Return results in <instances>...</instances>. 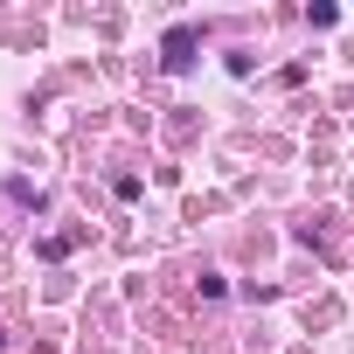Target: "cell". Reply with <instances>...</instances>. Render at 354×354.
Returning a JSON list of instances; mask_svg holds the SVG:
<instances>
[{"label": "cell", "instance_id": "6da1fadb", "mask_svg": "<svg viewBox=\"0 0 354 354\" xmlns=\"http://www.w3.org/2000/svg\"><path fill=\"white\" fill-rule=\"evenodd\" d=\"M167 63H174V70L195 63V28H174V35H167Z\"/></svg>", "mask_w": 354, "mask_h": 354}]
</instances>
